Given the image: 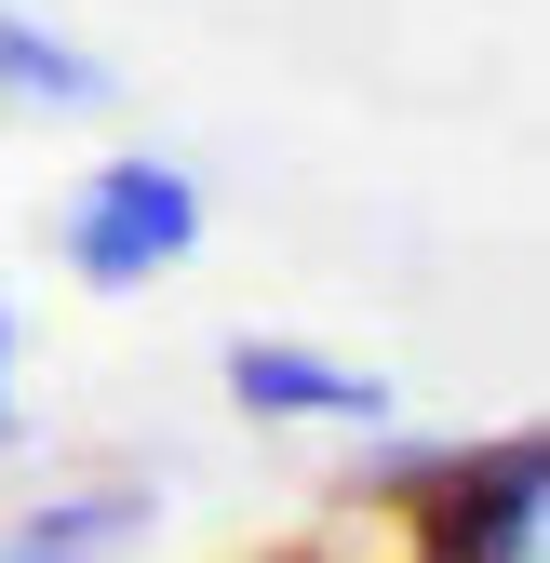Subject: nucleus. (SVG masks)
<instances>
[{
	"mask_svg": "<svg viewBox=\"0 0 550 563\" xmlns=\"http://www.w3.org/2000/svg\"><path fill=\"white\" fill-rule=\"evenodd\" d=\"M201 229H216L201 175L162 162V148H121V162H95L54 201V268L81 282V296H148V282H175L201 255Z\"/></svg>",
	"mask_w": 550,
	"mask_h": 563,
	"instance_id": "nucleus-1",
	"label": "nucleus"
},
{
	"mask_svg": "<svg viewBox=\"0 0 550 563\" xmlns=\"http://www.w3.org/2000/svg\"><path fill=\"white\" fill-rule=\"evenodd\" d=\"M403 563H550V443L497 430L403 470Z\"/></svg>",
	"mask_w": 550,
	"mask_h": 563,
	"instance_id": "nucleus-2",
	"label": "nucleus"
},
{
	"mask_svg": "<svg viewBox=\"0 0 550 563\" xmlns=\"http://www.w3.org/2000/svg\"><path fill=\"white\" fill-rule=\"evenodd\" d=\"M229 402L268 416V430H389V376L336 363V349H296V335H229Z\"/></svg>",
	"mask_w": 550,
	"mask_h": 563,
	"instance_id": "nucleus-3",
	"label": "nucleus"
},
{
	"mask_svg": "<svg viewBox=\"0 0 550 563\" xmlns=\"http://www.w3.org/2000/svg\"><path fill=\"white\" fill-rule=\"evenodd\" d=\"M148 523H162L148 483H67V497H41V510L0 523V563H121Z\"/></svg>",
	"mask_w": 550,
	"mask_h": 563,
	"instance_id": "nucleus-4",
	"label": "nucleus"
},
{
	"mask_svg": "<svg viewBox=\"0 0 550 563\" xmlns=\"http://www.w3.org/2000/svg\"><path fill=\"white\" fill-rule=\"evenodd\" d=\"M0 108H108V67L81 41H54L41 14L0 0Z\"/></svg>",
	"mask_w": 550,
	"mask_h": 563,
	"instance_id": "nucleus-5",
	"label": "nucleus"
},
{
	"mask_svg": "<svg viewBox=\"0 0 550 563\" xmlns=\"http://www.w3.org/2000/svg\"><path fill=\"white\" fill-rule=\"evenodd\" d=\"M28 443V416H14V309H0V456Z\"/></svg>",
	"mask_w": 550,
	"mask_h": 563,
	"instance_id": "nucleus-6",
	"label": "nucleus"
}]
</instances>
